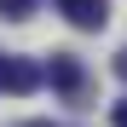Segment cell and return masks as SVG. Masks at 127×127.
Wrapping results in <instances>:
<instances>
[{"mask_svg": "<svg viewBox=\"0 0 127 127\" xmlns=\"http://www.w3.org/2000/svg\"><path fill=\"white\" fill-rule=\"evenodd\" d=\"M116 75H121V81H127V46H121V58H116Z\"/></svg>", "mask_w": 127, "mask_h": 127, "instance_id": "6", "label": "cell"}, {"mask_svg": "<svg viewBox=\"0 0 127 127\" xmlns=\"http://www.w3.org/2000/svg\"><path fill=\"white\" fill-rule=\"evenodd\" d=\"M58 12L75 29H104L110 23V0H58Z\"/></svg>", "mask_w": 127, "mask_h": 127, "instance_id": "2", "label": "cell"}, {"mask_svg": "<svg viewBox=\"0 0 127 127\" xmlns=\"http://www.w3.org/2000/svg\"><path fill=\"white\" fill-rule=\"evenodd\" d=\"M29 12H35V0H0V17H12V23H23Z\"/></svg>", "mask_w": 127, "mask_h": 127, "instance_id": "4", "label": "cell"}, {"mask_svg": "<svg viewBox=\"0 0 127 127\" xmlns=\"http://www.w3.org/2000/svg\"><path fill=\"white\" fill-rule=\"evenodd\" d=\"M46 81L58 93H69V98H81V87H87V69L69 58V52H52V64H46Z\"/></svg>", "mask_w": 127, "mask_h": 127, "instance_id": "3", "label": "cell"}, {"mask_svg": "<svg viewBox=\"0 0 127 127\" xmlns=\"http://www.w3.org/2000/svg\"><path fill=\"white\" fill-rule=\"evenodd\" d=\"M40 81H46V69H40V64H29V58H6L0 52V93H35Z\"/></svg>", "mask_w": 127, "mask_h": 127, "instance_id": "1", "label": "cell"}, {"mask_svg": "<svg viewBox=\"0 0 127 127\" xmlns=\"http://www.w3.org/2000/svg\"><path fill=\"white\" fill-rule=\"evenodd\" d=\"M110 121H116V127H127V98H121L116 110H110Z\"/></svg>", "mask_w": 127, "mask_h": 127, "instance_id": "5", "label": "cell"}, {"mask_svg": "<svg viewBox=\"0 0 127 127\" xmlns=\"http://www.w3.org/2000/svg\"><path fill=\"white\" fill-rule=\"evenodd\" d=\"M17 127H52V121H17Z\"/></svg>", "mask_w": 127, "mask_h": 127, "instance_id": "7", "label": "cell"}]
</instances>
